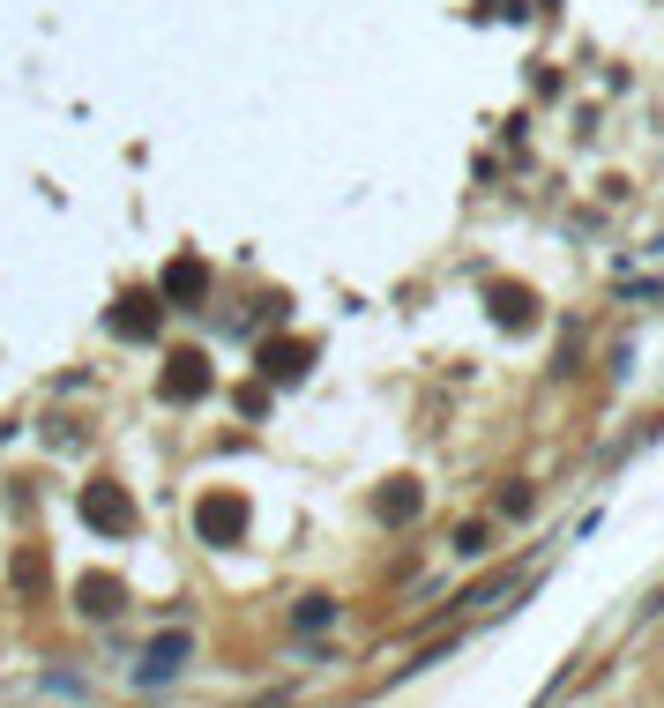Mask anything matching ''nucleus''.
Instances as JSON below:
<instances>
[{"mask_svg":"<svg viewBox=\"0 0 664 708\" xmlns=\"http://www.w3.org/2000/svg\"><path fill=\"white\" fill-rule=\"evenodd\" d=\"M247 708H299L291 694H261V701H247Z\"/></svg>","mask_w":664,"mask_h":708,"instance_id":"14","label":"nucleus"},{"mask_svg":"<svg viewBox=\"0 0 664 708\" xmlns=\"http://www.w3.org/2000/svg\"><path fill=\"white\" fill-rule=\"evenodd\" d=\"M202 292H209V261H195V253H179V261L165 269V298H172V306H195Z\"/></svg>","mask_w":664,"mask_h":708,"instance_id":"9","label":"nucleus"},{"mask_svg":"<svg viewBox=\"0 0 664 708\" xmlns=\"http://www.w3.org/2000/svg\"><path fill=\"white\" fill-rule=\"evenodd\" d=\"M83 522L90 530H105V538H127L135 530V500H127V485H113V477H97V485H83Z\"/></svg>","mask_w":664,"mask_h":708,"instance_id":"1","label":"nucleus"},{"mask_svg":"<svg viewBox=\"0 0 664 708\" xmlns=\"http://www.w3.org/2000/svg\"><path fill=\"white\" fill-rule=\"evenodd\" d=\"M187 657H195V641H187L179 626H172V634H158V641H150V657L135 664V686H165V678H179V671H187Z\"/></svg>","mask_w":664,"mask_h":708,"instance_id":"4","label":"nucleus"},{"mask_svg":"<svg viewBox=\"0 0 664 708\" xmlns=\"http://www.w3.org/2000/svg\"><path fill=\"white\" fill-rule=\"evenodd\" d=\"M75 604H83V620H113L127 604V582L120 575H83V582H75Z\"/></svg>","mask_w":664,"mask_h":708,"instance_id":"8","label":"nucleus"},{"mask_svg":"<svg viewBox=\"0 0 664 708\" xmlns=\"http://www.w3.org/2000/svg\"><path fill=\"white\" fill-rule=\"evenodd\" d=\"M15 589H23V597H45V552H15Z\"/></svg>","mask_w":664,"mask_h":708,"instance_id":"11","label":"nucleus"},{"mask_svg":"<svg viewBox=\"0 0 664 708\" xmlns=\"http://www.w3.org/2000/svg\"><path fill=\"white\" fill-rule=\"evenodd\" d=\"M209 388H217V374H209L202 351H172L165 374H158V396H165V403H202Z\"/></svg>","mask_w":664,"mask_h":708,"instance_id":"2","label":"nucleus"},{"mask_svg":"<svg viewBox=\"0 0 664 708\" xmlns=\"http://www.w3.org/2000/svg\"><path fill=\"white\" fill-rule=\"evenodd\" d=\"M329 620H336L329 597H299V604H291V626H299V634H306V626H329Z\"/></svg>","mask_w":664,"mask_h":708,"instance_id":"12","label":"nucleus"},{"mask_svg":"<svg viewBox=\"0 0 664 708\" xmlns=\"http://www.w3.org/2000/svg\"><path fill=\"white\" fill-rule=\"evenodd\" d=\"M418 507H426V485H418V477H388L374 493V522L404 530V522H418Z\"/></svg>","mask_w":664,"mask_h":708,"instance_id":"5","label":"nucleus"},{"mask_svg":"<svg viewBox=\"0 0 664 708\" xmlns=\"http://www.w3.org/2000/svg\"><path fill=\"white\" fill-rule=\"evenodd\" d=\"M486 544H493V522H463V530H456V552H463V559H478Z\"/></svg>","mask_w":664,"mask_h":708,"instance_id":"13","label":"nucleus"},{"mask_svg":"<svg viewBox=\"0 0 664 708\" xmlns=\"http://www.w3.org/2000/svg\"><path fill=\"white\" fill-rule=\"evenodd\" d=\"M158 321H165V298H150V292H127L113 306V335H135V343H150Z\"/></svg>","mask_w":664,"mask_h":708,"instance_id":"7","label":"nucleus"},{"mask_svg":"<svg viewBox=\"0 0 664 708\" xmlns=\"http://www.w3.org/2000/svg\"><path fill=\"white\" fill-rule=\"evenodd\" d=\"M486 298H493V314L508 321V329H523V306H531V292H515V284H493Z\"/></svg>","mask_w":664,"mask_h":708,"instance_id":"10","label":"nucleus"},{"mask_svg":"<svg viewBox=\"0 0 664 708\" xmlns=\"http://www.w3.org/2000/svg\"><path fill=\"white\" fill-rule=\"evenodd\" d=\"M306 366H314V343H299V335H269V343H261V374L277 380V388H284V380H306Z\"/></svg>","mask_w":664,"mask_h":708,"instance_id":"6","label":"nucleus"},{"mask_svg":"<svg viewBox=\"0 0 664 708\" xmlns=\"http://www.w3.org/2000/svg\"><path fill=\"white\" fill-rule=\"evenodd\" d=\"M195 530H202V544H240L247 538V500H240V493H202Z\"/></svg>","mask_w":664,"mask_h":708,"instance_id":"3","label":"nucleus"}]
</instances>
